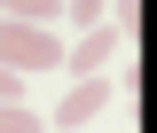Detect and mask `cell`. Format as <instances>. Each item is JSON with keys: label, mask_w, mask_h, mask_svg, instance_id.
I'll list each match as a JSON object with an SVG mask.
<instances>
[{"label": "cell", "mask_w": 157, "mask_h": 133, "mask_svg": "<svg viewBox=\"0 0 157 133\" xmlns=\"http://www.w3.org/2000/svg\"><path fill=\"white\" fill-rule=\"evenodd\" d=\"M55 63H63L55 31H32V24H8L0 16V71H55Z\"/></svg>", "instance_id": "6da1fadb"}, {"label": "cell", "mask_w": 157, "mask_h": 133, "mask_svg": "<svg viewBox=\"0 0 157 133\" xmlns=\"http://www.w3.org/2000/svg\"><path fill=\"white\" fill-rule=\"evenodd\" d=\"M102 102H110V78H78L55 102V125H86V117H102Z\"/></svg>", "instance_id": "7a4b0ae2"}, {"label": "cell", "mask_w": 157, "mask_h": 133, "mask_svg": "<svg viewBox=\"0 0 157 133\" xmlns=\"http://www.w3.org/2000/svg\"><path fill=\"white\" fill-rule=\"evenodd\" d=\"M0 16H8V24H32V31H55L63 0H0Z\"/></svg>", "instance_id": "3957f363"}, {"label": "cell", "mask_w": 157, "mask_h": 133, "mask_svg": "<svg viewBox=\"0 0 157 133\" xmlns=\"http://www.w3.org/2000/svg\"><path fill=\"white\" fill-rule=\"evenodd\" d=\"M118 47H126V39H118V31H110V24H94V31H86V47H78V71L94 78V71H102V63H110V55H118Z\"/></svg>", "instance_id": "277c9868"}, {"label": "cell", "mask_w": 157, "mask_h": 133, "mask_svg": "<svg viewBox=\"0 0 157 133\" xmlns=\"http://www.w3.org/2000/svg\"><path fill=\"white\" fill-rule=\"evenodd\" d=\"M0 133H47V117L24 110V102H0Z\"/></svg>", "instance_id": "5b68a950"}, {"label": "cell", "mask_w": 157, "mask_h": 133, "mask_svg": "<svg viewBox=\"0 0 157 133\" xmlns=\"http://www.w3.org/2000/svg\"><path fill=\"white\" fill-rule=\"evenodd\" d=\"M63 8H71L78 24H102V8H110V0H63Z\"/></svg>", "instance_id": "8992f818"}, {"label": "cell", "mask_w": 157, "mask_h": 133, "mask_svg": "<svg viewBox=\"0 0 157 133\" xmlns=\"http://www.w3.org/2000/svg\"><path fill=\"white\" fill-rule=\"evenodd\" d=\"M0 102H24V71H0Z\"/></svg>", "instance_id": "52a82bcc"}]
</instances>
